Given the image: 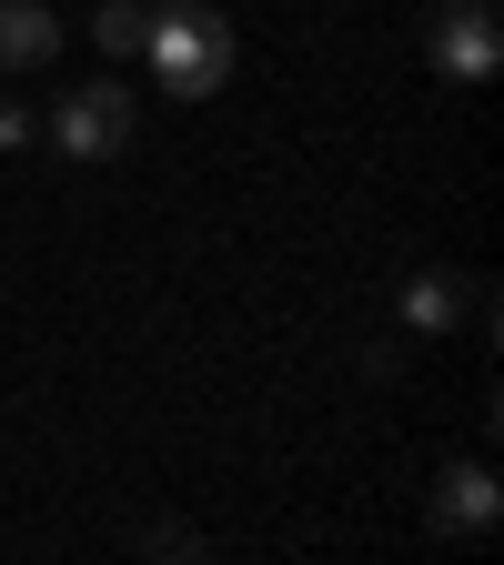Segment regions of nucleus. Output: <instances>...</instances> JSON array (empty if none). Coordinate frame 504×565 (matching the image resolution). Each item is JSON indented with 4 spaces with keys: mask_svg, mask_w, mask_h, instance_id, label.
Segmentation results:
<instances>
[{
    "mask_svg": "<svg viewBox=\"0 0 504 565\" xmlns=\"http://www.w3.org/2000/svg\"><path fill=\"white\" fill-rule=\"evenodd\" d=\"M152 82L162 92H182V102H212L233 82V31H223V11H192V0H172V11H152Z\"/></svg>",
    "mask_w": 504,
    "mask_h": 565,
    "instance_id": "1",
    "label": "nucleus"
},
{
    "mask_svg": "<svg viewBox=\"0 0 504 565\" xmlns=\"http://www.w3.org/2000/svg\"><path fill=\"white\" fill-rule=\"evenodd\" d=\"M423 51H435V71H444V82H494V61H504L494 0H454V11H435V31H423Z\"/></svg>",
    "mask_w": 504,
    "mask_h": 565,
    "instance_id": "2",
    "label": "nucleus"
},
{
    "mask_svg": "<svg viewBox=\"0 0 504 565\" xmlns=\"http://www.w3.org/2000/svg\"><path fill=\"white\" fill-rule=\"evenodd\" d=\"M51 131H61V152H71V162H111L121 141H131V92H121V82H92V92H71Z\"/></svg>",
    "mask_w": 504,
    "mask_h": 565,
    "instance_id": "3",
    "label": "nucleus"
},
{
    "mask_svg": "<svg viewBox=\"0 0 504 565\" xmlns=\"http://www.w3.org/2000/svg\"><path fill=\"white\" fill-rule=\"evenodd\" d=\"M494 515H504L494 475H484V465H444V484H435V525H444V535H484Z\"/></svg>",
    "mask_w": 504,
    "mask_h": 565,
    "instance_id": "4",
    "label": "nucleus"
},
{
    "mask_svg": "<svg viewBox=\"0 0 504 565\" xmlns=\"http://www.w3.org/2000/svg\"><path fill=\"white\" fill-rule=\"evenodd\" d=\"M61 51V21L41 11V0H0V71H31Z\"/></svg>",
    "mask_w": 504,
    "mask_h": 565,
    "instance_id": "5",
    "label": "nucleus"
},
{
    "mask_svg": "<svg viewBox=\"0 0 504 565\" xmlns=\"http://www.w3.org/2000/svg\"><path fill=\"white\" fill-rule=\"evenodd\" d=\"M92 41H101V51H111V61H131V51H141V41H152V0H111V11H101V21H92Z\"/></svg>",
    "mask_w": 504,
    "mask_h": 565,
    "instance_id": "6",
    "label": "nucleus"
},
{
    "mask_svg": "<svg viewBox=\"0 0 504 565\" xmlns=\"http://www.w3.org/2000/svg\"><path fill=\"white\" fill-rule=\"evenodd\" d=\"M404 313H414L423 333H435V323H454V282H435V273H423L414 294H404Z\"/></svg>",
    "mask_w": 504,
    "mask_h": 565,
    "instance_id": "7",
    "label": "nucleus"
},
{
    "mask_svg": "<svg viewBox=\"0 0 504 565\" xmlns=\"http://www.w3.org/2000/svg\"><path fill=\"white\" fill-rule=\"evenodd\" d=\"M152 11H172V0H152Z\"/></svg>",
    "mask_w": 504,
    "mask_h": 565,
    "instance_id": "8",
    "label": "nucleus"
}]
</instances>
